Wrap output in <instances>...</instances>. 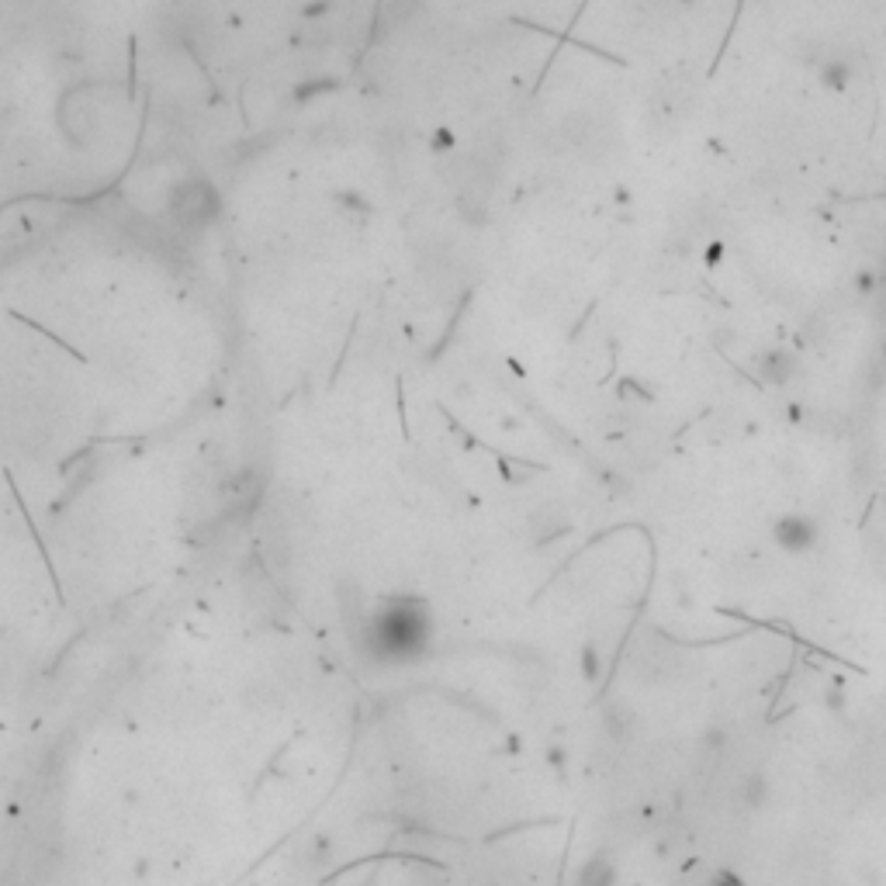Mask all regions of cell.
I'll return each instance as SVG.
<instances>
[{"mask_svg":"<svg viewBox=\"0 0 886 886\" xmlns=\"http://www.w3.org/2000/svg\"><path fill=\"white\" fill-rule=\"evenodd\" d=\"M575 886H617V866L610 855H592L585 859V866L578 869Z\"/></svg>","mask_w":886,"mask_h":886,"instance_id":"3","label":"cell"},{"mask_svg":"<svg viewBox=\"0 0 886 886\" xmlns=\"http://www.w3.org/2000/svg\"><path fill=\"white\" fill-rule=\"evenodd\" d=\"M769 793H772V786H769V779H765V772L752 769V772H745V776H741L738 797L748 810L765 807V803H769Z\"/></svg>","mask_w":886,"mask_h":886,"instance_id":"4","label":"cell"},{"mask_svg":"<svg viewBox=\"0 0 886 886\" xmlns=\"http://www.w3.org/2000/svg\"><path fill=\"white\" fill-rule=\"evenodd\" d=\"M772 540H776L786 554H803L817 544V523L803 513L783 516V520L772 527Z\"/></svg>","mask_w":886,"mask_h":886,"instance_id":"2","label":"cell"},{"mask_svg":"<svg viewBox=\"0 0 886 886\" xmlns=\"http://www.w3.org/2000/svg\"><path fill=\"white\" fill-rule=\"evenodd\" d=\"M682 668V658L665 637L648 634L634 644L630 651V672H634L637 682L644 686H662V682H672V675Z\"/></svg>","mask_w":886,"mask_h":886,"instance_id":"1","label":"cell"}]
</instances>
